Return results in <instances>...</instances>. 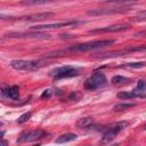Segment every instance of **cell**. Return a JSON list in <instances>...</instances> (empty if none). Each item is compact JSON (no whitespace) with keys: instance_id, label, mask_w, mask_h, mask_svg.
Masks as SVG:
<instances>
[{"instance_id":"26","label":"cell","mask_w":146,"mask_h":146,"mask_svg":"<svg viewBox=\"0 0 146 146\" xmlns=\"http://www.w3.org/2000/svg\"><path fill=\"white\" fill-rule=\"evenodd\" d=\"M133 36H138V38H146V30H145V31L136 32V33L133 34Z\"/></svg>"},{"instance_id":"17","label":"cell","mask_w":146,"mask_h":146,"mask_svg":"<svg viewBox=\"0 0 146 146\" xmlns=\"http://www.w3.org/2000/svg\"><path fill=\"white\" fill-rule=\"evenodd\" d=\"M111 82L114 84V86H123V84H127L130 82V79L125 78V76H122V75H114L112 79H111Z\"/></svg>"},{"instance_id":"18","label":"cell","mask_w":146,"mask_h":146,"mask_svg":"<svg viewBox=\"0 0 146 146\" xmlns=\"http://www.w3.org/2000/svg\"><path fill=\"white\" fill-rule=\"evenodd\" d=\"M133 106H136L135 103H119V104L113 106V111L114 112H121V111L129 110V108H131Z\"/></svg>"},{"instance_id":"7","label":"cell","mask_w":146,"mask_h":146,"mask_svg":"<svg viewBox=\"0 0 146 146\" xmlns=\"http://www.w3.org/2000/svg\"><path fill=\"white\" fill-rule=\"evenodd\" d=\"M49 75L51 78H54L55 80H59V79H66V78H72V76H76L79 75V71L71 66V65H64L60 67H56L54 70H51L49 72Z\"/></svg>"},{"instance_id":"11","label":"cell","mask_w":146,"mask_h":146,"mask_svg":"<svg viewBox=\"0 0 146 146\" xmlns=\"http://www.w3.org/2000/svg\"><path fill=\"white\" fill-rule=\"evenodd\" d=\"M130 29V24H115V25H111V26H106V27H99V29H95V30H90L88 31V33H112V32H122V31H127Z\"/></svg>"},{"instance_id":"5","label":"cell","mask_w":146,"mask_h":146,"mask_svg":"<svg viewBox=\"0 0 146 146\" xmlns=\"http://www.w3.org/2000/svg\"><path fill=\"white\" fill-rule=\"evenodd\" d=\"M86 22L72 19V21H65V22H57V23H47V24H36L31 26V30L38 31V30H50V29H62V27H74L78 25H82Z\"/></svg>"},{"instance_id":"19","label":"cell","mask_w":146,"mask_h":146,"mask_svg":"<svg viewBox=\"0 0 146 146\" xmlns=\"http://www.w3.org/2000/svg\"><path fill=\"white\" fill-rule=\"evenodd\" d=\"M130 21H131V22H137V23H140V22H146V10L138 13L136 16L131 17V18H130Z\"/></svg>"},{"instance_id":"14","label":"cell","mask_w":146,"mask_h":146,"mask_svg":"<svg viewBox=\"0 0 146 146\" xmlns=\"http://www.w3.org/2000/svg\"><path fill=\"white\" fill-rule=\"evenodd\" d=\"M117 98L120 99H132V98H145L146 97V94H143V92H138L136 90H132V91H121L116 95Z\"/></svg>"},{"instance_id":"22","label":"cell","mask_w":146,"mask_h":146,"mask_svg":"<svg viewBox=\"0 0 146 146\" xmlns=\"http://www.w3.org/2000/svg\"><path fill=\"white\" fill-rule=\"evenodd\" d=\"M52 1H57V0H27V1H24L23 3H25V5H42V3H48V2H52Z\"/></svg>"},{"instance_id":"1","label":"cell","mask_w":146,"mask_h":146,"mask_svg":"<svg viewBox=\"0 0 146 146\" xmlns=\"http://www.w3.org/2000/svg\"><path fill=\"white\" fill-rule=\"evenodd\" d=\"M113 43H114V40H96V41H90V42H84V43L72 44L68 48H66V50L74 51V52H83V51H90V50L98 49V48H104Z\"/></svg>"},{"instance_id":"24","label":"cell","mask_w":146,"mask_h":146,"mask_svg":"<svg viewBox=\"0 0 146 146\" xmlns=\"http://www.w3.org/2000/svg\"><path fill=\"white\" fill-rule=\"evenodd\" d=\"M132 1H136V0H105V2H108V3H128V2H132Z\"/></svg>"},{"instance_id":"25","label":"cell","mask_w":146,"mask_h":146,"mask_svg":"<svg viewBox=\"0 0 146 146\" xmlns=\"http://www.w3.org/2000/svg\"><path fill=\"white\" fill-rule=\"evenodd\" d=\"M50 96H51V90H50V89H47V90H44V91L41 94L40 97H41L42 99H44V98H49Z\"/></svg>"},{"instance_id":"12","label":"cell","mask_w":146,"mask_h":146,"mask_svg":"<svg viewBox=\"0 0 146 146\" xmlns=\"http://www.w3.org/2000/svg\"><path fill=\"white\" fill-rule=\"evenodd\" d=\"M54 13H39V14H32L27 16H21L16 17V21H26V22H40V21H46L50 17H54Z\"/></svg>"},{"instance_id":"6","label":"cell","mask_w":146,"mask_h":146,"mask_svg":"<svg viewBox=\"0 0 146 146\" xmlns=\"http://www.w3.org/2000/svg\"><path fill=\"white\" fill-rule=\"evenodd\" d=\"M5 38L11 39H49L51 35L49 33L40 32V31H31V32H8L3 34Z\"/></svg>"},{"instance_id":"9","label":"cell","mask_w":146,"mask_h":146,"mask_svg":"<svg viewBox=\"0 0 146 146\" xmlns=\"http://www.w3.org/2000/svg\"><path fill=\"white\" fill-rule=\"evenodd\" d=\"M129 7H114V8H97L87 10L88 16H104V15H114V14H124L130 11Z\"/></svg>"},{"instance_id":"13","label":"cell","mask_w":146,"mask_h":146,"mask_svg":"<svg viewBox=\"0 0 146 146\" xmlns=\"http://www.w3.org/2000/svg\"><path fill=\"white\" fill-rule=\"evenodd\" d=\"M1 94L3 97L11 99V100H18V98H19V89L17 86L5 87V88H2Z\"/></svg>"},{"instance_id":"2","label":"cell","mask_w":146,"mask_h":146,"mask_svg":"<svg viewBox=\"0 0 146 146\" xmlns=\"http://www.w3.org/2000/svg\"><path fill=\"white\" fill-rule=\"evenodd\" d=\"M144 51H146V44L130 46V47H125L120 50H111L107 52H100V54H96L94 57L95 58H112V57L124 56V55H128L131 52H144Z\"/></svg>"},{"instance_id":"15","label":"cell","mask_w":146,"mask_h":146,"mask_svg":"<svg viewBox=\"0 0 146 146\" xmlns=\"http://www.w3.org/2000/svg\"><path fill=\"white\" fill-rule=\"evenodd\" d=\"M92 123H94V119H92L91 116H86V117L79 119V120L75 122V125H76V128L86 129V128H89Z\"/></svg>"},{"instance_id":"21","label":"cell","mask_w":146,"mask_h":146,"mask_svg":"<svg viewBox=\"0 0 146 146\" xmlns=\"http://www.w3.org/2000/svg\"><path fill=\"white\" fill-rule=\"evenodd\" d=\"M146 66V62H135V63H127L125 67L129 68H141Z\"/></svg>"},{"instance_id":"3","label":"cell","mask_w":146,"mask_h":146,"mask_svg":"<svg viewBox=\"0 0 146 146\" xmlns=\"http://www.w3.org/2000/svg\"><path fill=\"white\" fill-rule=\"evenodd\" d=\"M128 125H129V122H127V121H120V122H115V123L108 125V128H106V130L102 137L100 144H108V143L113 141L116 138L117 133H120L125 128H128Z\"/></svg>"},{"instance_id":"27","label":"cell","mask_w":146,"mask_h":146,"mask_svg":"<svg viewBox=\"0 0 146 146\" xmlns=\"http://www.w3.org/2000/svg\"><path fill=\"white\" fill-rule=\"evenodd\" d=\"M144 129H145V130H146V125H145V128H144Z\"/></svg>"},{"instance_id":"20","label":"cell","mask_w":146,"mask_h":146,"mask_svg":"<svg viewBox=\"0 0 146 146\" xmlns=\"http://www.w3.org/2000/svg\"><path fill=\"white\" fill-rule=\"evenodd\" d=\"M133 90H136V91H138V92L146 94V81H145V80H139V81L137 82V86H136V88H135Z\"/></svg>"},{"instance_id":"23","label":"cell","mask_w":146,"mask_h":146,"mask_svg":"<svg viewBox=\"0 0 146 146\" xmlns=\"http://www.w3.org/2000/svg\"><path fill=\"white\" fill-rule=\"evenodd\" d=\"M31 112H26V113H24V114H22L21 116H18V119H17V123H24V122H26L30 117H31Z\"/></svg>"},{"instance_id":"4","label":"cell","mask_w":146,"mask_h":146,"mask_svg":"<svg viewBox=\"0 0 146 146\" xmlns=\"http://www.w3.org/2000/svg\"><path fill=\"white\" fill-rule=\"evenodd\" d=\"M47 60H24V59H15L10 62V66L16 71H36L40 67L44 66Z\"/></svg>"},{"instance_id":"10","label":"cell","mask_w":146,"mask_h":146,"mask_svg":"<svg viewBox=\"0 0 146 146\" xmlns=\"http://www.w3.org/2000/svg\"><path fill=\"white\" fill-rule=\"evenodd\" d=\"M48 133L43 130H31V131H25L23 133H21V136L17 138V143L18 144H25V143H32V141H36L38 139H41L43 137H46Z\"/></svg>"},{"instance_id":"8","label":"cell","mask_w":146,"mask_h":146,"mask_svg":"<svg viewBox=\"0 0 146 146\" xmlns=\"http://www.w3.org/2000/svg\"><path fill=\"white\" fill-rule=\"evenodd\" d=\"M106 83V76L102 72H95L91 76H89L84 81V89L87 90H96L99 87H103Z\"/></svg>"},{"instance_id":"16","label":"cell","mask_w":146,"mask_h":146,"mask_svg":"<svg viewBox=\"0 0 146 146\" xmlns=\"http://www.w3.org/2000/svg\"><path fill=\"white\" fill-rule=\"evenodd\" d=\"M76 139V135L75 133H71V132H67V133H64V135H60L55 141L57 144H64V143H68V141H72V140H75Z\"/></svg>"}]
</instances>
